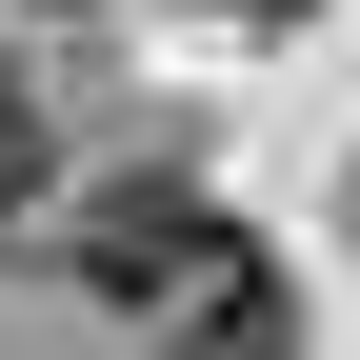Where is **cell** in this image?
I'll use <instances>...</instances> for the list:
<instances>
[{"label": "cell", "mask_w": 360, "mask_h": 360, "mask_svg": "<svg viewBox=\"0 0 360 360\" xmlns=\"http://www.w3.org/2000/svg\"><path fill=\"white\" fill-rule=\"evenodd\" d=\"M220 360H281V340H220Z\"/></svg>", "instance_id": "cell-3"}, {"label": "cell", "mask_w": 360, "mask_h": 360, "mask_svg": "<svg viewBox=\"0 0 360 360\" xmlns=\"http://www.w3.org/2000/svg\"><path fill=\"white\" fill-rule=\"evenodd\" d=\"M220 240H240L220 200H180V180H120V200L80 220V281H101V300H200V260H220Z\"/></svg>", "instance_id": "cell-1"}, {"label": "cell", "mask_w": 360, "mask_h": 360, "mask_svg": "<svg viewBox=\"0 0 360 360\" xmlns=\"http://www.w3.org/2000/svg\"><path fill=\"white\" fill-rule=\"evenodd\" d=\"M20 180H40V141H20V101H0V220H20Z\"/></svg>", "instance_id": "cell-2"}]
</instances>
